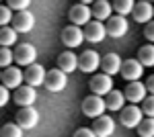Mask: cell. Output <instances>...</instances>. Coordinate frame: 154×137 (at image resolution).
Listing matches in <instances>:
<instances>
[{
  "mask_svg": "<svg viewBox=\"0 0 154 137\" xmlns=\"http://www.w3.org/2000/svg\"><path fill=\"white\" fill-rule=\"evenodd\" d=\"M107 111V103L103 96H97V94H91V96H86L82 100V113L86 117H91V119H99V117H103Z\"/></svg>",
  "mask_w": 154,
  "mask_h": 137,
  "instance_id": "cell-1",
  "label": "cell"
},
{
  "mask_svg": "<svg viewBox=\"0 0 154 137\" xmlns=\"http://www.w3.org/2000/svg\"><path fill=\"white\" fill-rule=\"evenodd\" d=\"M119 121H121V125L125 127V129H138L140 123L144 121V111L138 109L136 104H130V106H125V109L121 111Z\"/></svg>",
  "mask_w": 154,
  "mask_h": 137,
  "instance_id": "cell-2",
  "label": "cell"
},
{
  "mask_svg": "<svg viewBox=\"0 0 154 137\" xmlns=\"http://www.w3.org/2000/svg\"><path fill=\"white\" fill-rule=\"evenodd\" d=\"M101 61H103V57L99 55L95 49H86L78 55V68L86 74H95L97 70L101 68Z\"/></svg>",
  "mask_w": 154,
  "mask_h": 137,
  "instance_id": "cell-3",
  "label": "cell"
},
{
  "mask_svg": "<svg viewBox=\"0 0 154 137\" xmlns=\"http://www.w3.org/2000/svg\"><path fill=\"white\" fill-rule=\"evenodd\" d=\"M2 86L8 88V90H19L25 82V72H21V68H6L2 70Z\"/></svg>",
  "mask_w": 154,
  "mask_h": 137,
  "instance_id": "cell-4",
  "label": "cell"
},
{
  "mask_svg": "<svg viewBox=\"0 0 154 137\" xmlns=\"http://www.w3.org/2000/svg\"><path fill=\"white\" fill-rule=\"evenodd\" d=\"M35 59H37V49L31 43H21V45L14 47V61L19 66L29 68V66L35 64Z\"/></svg>",
  "mask_w": 154,
  "mask_h": 137,
  "instance_id": "cell-5",
  "label": "cell"
},
{
  "mask_svg": "<svg viewBox=\"0 0 154 137\" xmlns=\"http://www.w3.org/2000/svg\"><path fill=\"white\" fill-rule=\"evenodd\" d=\"M91 19H93V8L88 4L80 2V4H74L70 8V21L74 27H82V25L86 27L88 23H93Z\"/></svg>",
  "mask_w": 154,
  "mask_h": 137,
  "instance_id": "cell-6",
  "label": "cell"
},
{
  "mask_svg": "<svg viewBox=\"0 0 154 137\" xmlns=\"http://www.w3.org/2000/svg\"><path fill=\"white\" fill-rule=\"evenodd\" d=\"M82 41H86V37H84V31L80 27H66V29H62V43L68 47V49H74V47L82 45Z\"/></svg>",
  "mask_w": 154,
  "mask_h": 137,
  "instance_id": "cell-7",
  "label": "cell"
},
{
  "mask_svg": "<svg viewBox=\"0 0 154 137\" xmlns=\"http://www.w3.org/2000/svg\"><path fill=\"white\" fill-rule=\"evenodd\" d=\"M144 74V66L140 64V59H125L123 61V68H121V78L128 82H140Z\"/></svg>",
  "mask_w": 154,
  "mask_h": 137,
  "instance_id": "cell-8",
  "label": "cell"
},
{
  "mask_svg": "<svg viewBox=\"0 0 154 137\" xmlns=\"http://www.w3.org/2000/svg\"><path fill=\"white\" fill-rule=\"evenodd\" d=\"M88 86L97 96H107L109 92H113V80L107 74H95L88 82Z\"/></svg>",
  "mask_w": 154,
  "mask_h": 137,
  "instance_id": "cell-9",
  "label": "cell"
},
{
  "mask_svg": "<svg viewBox=\"0 0 154 137\" xmlns=\"http://www.w3.org/2000/svg\"><path fill=\"white\" fill-rule=\"evenodd\" d=\"M17 125L21 127V129H35L37 123H39V113H37L33 106H27V109H21L19 113H17V121H14Z\"/></svg>",
  "mask_w": 154,
  "mask_h": 137,
  "instance_id": "cell-10",
  "label": "cell"
},
{
  "mask_svg": "<svg viewBox=\"0 0 154 137\" xmlns=\"http://www.w3.org/2000/svg\"><path fill=\"white\" fill-rule=\"evenodd\" d=\"M66 84H68V76L62 70L54 68L48 72V76H45V88L49 92H62L66 88Z\"/></svg>",
  "mask_w": 154,
  "mask_h": 137,
  "instance_id": "cell-11",
  "label": "cell"
},
{
  "mask_svg": "<svg viewBox=\"0 0 154 137\" xmlns=\"http://www.w3.org/2000/svg\"><path fill=\"white\" fill-rule=\"evenodd\" d=\"M35 27V16L31 10H23V12H17L14 19H12V29L17 33H29L33 31Z\"/></svg>",
  "mask_w": 154,
  "mask_h": 137,
  "instance_id": "cell-12",
  "label": "cell"
},
{
  "mask_svg": "<svg viewBox=\"0 0 154 137\" xmlns=\"http://www.w3.org/2000/svg\"><path fill=\"white\" fill-rule=\"evenodd\" d=\"M128 29H130V23H128V19L125 16H111L109 21H107V35L109 37H113V39H119V37H123V35L128 33Z\"/></svg>",
  "mask_w": 154,
  "mask_h": 137,
  "instance_id": "cell-13",
  "label": "cell"
},
{
  "mask_svg": "<svg viewBox=\"0 0 154 137\" xmlns=\"http://www.w3.org/2000/svg\"><path fill=\"white\" fill-rule=\"evenodd\" d=\"M123 94H125V100H130L131 104H138V103H144L148 96V90H146V84H142V82H130L128 84V88L123 90Z\"/></svg>",
  "mask_w": 154,
  "mask_h": 137,
  "instance_id": "cell-14",
  "label": "cell"
},
{
  "mask_svg": "<svg viewBox=\"0 0 154 137\" xmlns=\"http://www.w3.org/2000/svg\"><path fill=\"white\" fill-rule=\"evenodd\" d=\"M35 100H37V92H35V88L29 86V84H23L19 90H14V103L19 104L21 109L33 106Z\"/></svg>",
  "mask_w": 154,
  "mask_h": 137,
  "instance_id": "cell-15",
  "label": "cell"
},
{
  "mask_svg": "<svg viewBox=\"0 0 154 137\" xmlns=\"http://www.w3.org/2000/svg\"><path fill=\"white\" fill-rule=\"evenodd\" d=\"M131 16H134V21L136 23H152V16H154V4L150 2H146V0H140V2H136V8L131 12Z\"/></svg>",
  "mask_w": 154,
  "mask_h": 137,
  "instance_id": "cell-16",
  "label": "cell"
},
{
  "mask_svg": "<svg viewBox=\"0 0 154 137\" xmlns=\"http://www.w3.org/2000/svg\"><path fill=\"white\" fill-rule=\"evenodd\" d=\"M84 37L88 43H101L107 37V25L99 23V21H93L84 27Z\"/></svg>",
  "mask_w": 154,
  "mask_h": 137,
  "instance_id": "cell-17",
  "label": "cell"
},
{
  "mask_svg": "<svg viewBox=\"0 0 154 137\" xmlns=\"http://www.w3.org/2000/svg\"><path fill=\"white\" fill-rule=\"evenodd\" d=\"M45 76H48V72L41 68L39 64H33V66H29V68L25 70V84L37 88L41 84H45Z\"/></svg>",
  "mask_w": 154,
  "mask_h": 137,
  "instance_id": "cell-18",
  "label": "cell"
},
{
  "mask_svg": "<svg viewBox=\"0 0 154 137\" xmlns=\"http://www.w3.org/2000/svg\"><path fill=\"white\" fill-rule=\"evenodd\" d=\"M93 131L97 133V137H111L113 135V131H115V121L111 119V117H99L95 119V123H93Z\"/></svg>",
  "mask_w": 154,
  "mask_h": 137,
  "instance_id": "cell-19",
  "label": "cell"
},
{
  "mask_svg": "<svg viewBox=\"0 0 154 137\" xmlns=\"http://www.w3.org/2000/svg\"><path fill=\"white\" fill-rule=\"evenodd\" d=\"M101 68H103V74L107 76H115V74H121V68H123V61L117 53H107L101 61Z\"/></svg>",
  "mask_w": 154,
  "mask_h": 137,
  "instance_id": "cell-20",
  "label": "cell"
},
{
  "mask_svg": "<svg viewBox=\"0 0 154 137\" xmlns=\"http://www.w3.org/2000/svg\"><path fill=\"white\" fill-rule=\"evenodd\" d=\"M78 68V55H74L70 49L58 55V70H62L64 74H72Z\"/></svg>",
  "mask_w": 154,
  "mask_h": 137,
  "instance_id": "cell-21",
  "label": "cell"
},
{
  "mask_svg": "<svg viewBox=\"0 0 154 137\" xmlns=\"http://www.w3.org/2000/svg\"><path fill=\"white\" fill-rule=\"evenodd\" d=\"M111 12H113V6L107 0H97L95 4H93V16H95V21H99V23L109 21L111 19Z\"/></svg>",
  "mask_w": 154,
  "mask_h": 137,
  "instance_id": "cell-22",
  "label": "cell"
},
{
  "mask_svg": "<svg viewBox=\"0 0 154 137\" xmlns=\"http://www.w3.org/2000/svg\"><path fill=\"white\" fill-rule=\"evenodd\" d=\"M105 103H107V111H123L125 109L123 106L125 104V94L119 92V90H113V92L107 94Z\"/></svg>",
  "mask_w": 154,
  "mask_h": 137,
  "instance_id": "cell-23",
  "label": "cell"
},
{
  "mask_svg": "<svg viewBox=\"0 0 154 137\" xmlns=\"http://www.w3.org/2000/svg\"><path fill=\"white\" fill-rule=\"evenodd\" d=\"M138 59L144 68H154V45L148 43V45H142L140 51H138Z\"/></svg>",
  "mask_w": 154,
  "mask_h": 137,
  "instance_id": "cell-24",
  "label": "cell"
},
{
  "mask_svg": "<svg viewBox=\"0 0 154 137\" xmlns=\"http://www.w3.org/2000/svg\"><path fill=\"white\" fill-rule=\"evenodd\" d=\"M17 37H19V33H17L12 27H2V31H0V45L2 47H12L17 43Z\"/></svg>",
  "mask_w": 154,
  "mask_h": 137,
  "instance_id": "cell-25",
  "label": "cell"
},
{
  "mask_svg": "<svg viewBox=\"0 0 154 137\" xmlns=\"http://www.w3.org/2000/svg\"><path fill=\"white\" fill-rule=\"evenodd\" d=\"M134 8H136V2H131V0H115V2H113V10L117 12L119 16L131 14Z\"/></svg>",
  "mask_w": 154,
  "mask_h": 137,
  "instance_id": "cell-26",
  "label": "cell"
},
{
  "mask_svg": "<svg viewBox=\"0 0 154 137\" xmlns=\"http://www.w3.org/2000/svg\"><path fill=\"white\" fill-rule=\"evenodd\" d=\"M138 135L140 137H154V119H144L138 127Z\"/></svg>",
  "mask_w": 154,
  "mask_h": 137,
  "instance_id": "cell-27",
  "label": "cell"
},
{
  "mask_svg": "<svg viewBox=\"0 0 154 137\" xmlns=\"http://www.w3.org/2000/svg\"><path fill=\"white\" fill-rule=\"evenodd\" d=\"M12 61H14V51H11V47H2L0 49V66H2V70L12 68Z\"/></svg>",
  "mask_w": 154,
  "mask_h": 137,
  "instance_id": "cell-28",
  "label": "cell"
},
{
  "mask_svg": "<svg viewBox=\"0 0 154 137\" xmlns=\"http://www.w3.org/2000/svg\"><path fill=\"white\" fill-rule=\"evenodd\" d=\"M2 137H23V129L17 125V123H6L0 131Z\"/></svg>",
  "mask_w": 154,
  "mask_h": 137,
  "instance_id": "cell-29",
  "label": "cell"
},
{
  "mask_svg": "<svg viewBox=\"0 0 154 137\" xmlns=\"http://www.w3.org/2000/svg\"><path fill=\"white\" fill-rule=\"evenodd\" d=\"M12 19H14V16L11 14V8L4 4V6L0 8V25H2V27H8V23H12Z\"/></svg>",
  "mask_w": 154,
  "mask_h": 137,
  "instance_id": "cell-30",
  "label": "cell"
},
{
  "mask_svg": "<svg viewBox=\"0 0 154 137\" xmlns=\"http://www.w3.org/2000/svg\"><path fill=\"white\" fill-rule=\"evenodd\" d=\"M6 6H8V8H12V10L23 12V10H27V8H29V0H11Z\"/></svg>",
  "mask_w": 154,
  "mask_h": 137,
  "instance_id": "cell-31",
  "label": "cell"
},
{
  "mask_svg": "<svg viewBox=\"0 0 154 137\" xmlns=\"http://www.w3.org/2000/svg\"><path fill=\"white\" fill-rule=\"evenodd\" d=\"M142 109H144V115H148L150 119H154V96H152V94L144 100V106H142Z\"/></svg>",
  "mask_w": 154,
  "mask_h": 137,
  "instance_id": "cell-32",
  "label": "cell"
},
{
  "mask_svg": "<svg viewBox=\"0 0 154 137\" xmlns=\"http://www.w3.org/2000/svg\"><path fill=\"white\" fill-rule=\"evenodd\" d=\"M144 37H146V39L154 45V21L146 25V29H144Z\"/></svg>",
  "mask_w": 154,
  "mask_h": 137,
  "instance_id": "cell-33",
  "label": "cell"
},
{
  "mask_svg": "<svg viewBox=\"0 0 154 137\" xmlns=\"http://www.w3.org/2000/svg\"><path fill=\"white\" fill-rule=\"evenodd\" d=\"M72 137H97V133L93 131V129H84V127H82V129H78Z\"/></svg>",
  "mask_w": 154,
  "mask_h": 137,
  "instance_id": "cell-34",
  "label": "cell"
},
{
  "mask_svg": "<svg viewBox=\"0 0 154 137\" xmlns=\"http://www.w3.org/2000/svg\"><path fill=\"white\" fill-rule=\"evenodd\" d=\"M8 98H11V92H8V88H0V104L2 106H6V103H8Z\"/></svg>",
  "mask_w": 154,
  "mask_h": 137,
  "instance_id": "cell-35",
  "label": "cell"
},
{
  "mask_svg": "<svg viewBox=\"0 0 154 137\" xmlns=\"http://www.w3.org/2000/svg\"><path fill=\"white\" fill-rule=\"evenodd\" d=\"M146 90L154 96V76H148V80H146Z\"/></svg>",
  "mask_w": 154,
  "mask_h": 137,
  "instance_id": "cell-36",
  "label": "cell"
}]
</instances>
